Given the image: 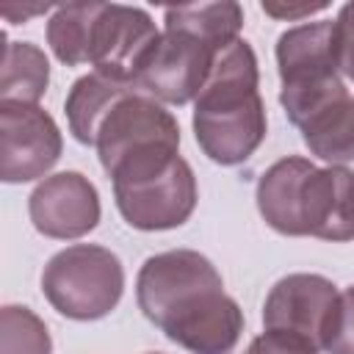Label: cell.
Returning <instances> with one entry per match:
<instances>
[{
    "mask_svg": "<svg viewBox=\"0 0 354 354\" xmlns=\"http://www.w3.org/2000/svg\"><path fill=\"white\" fill-rule=\"evenodd\" d=\"M141 313L191 354H232L243 313L224 293L216 266L194 249H169L144 260L136 279Z\"/></svg>",
    "mask_w": 354,
    "mask_h": 354,
    "instance_id": "1",
    "label": "cell"
},
{
    "mask_svg": "<svg viewBox=\"0 0 354 354\" xmlns=\"http://www.w3.org/2000/svg\"><path fill=\"white\" fill-rule=\"evenodd\" d=\"M257 86V55L249 41L238 39L216 55L194 100V136L213 163H243L263 144L266 105Z\"/></svg>",
    "mask_w": 354,
    "mask_h": 354,
    "instance_id": "2",
    "label": "cell"
},
{
    "mask_svg": "<svg viewBox=\"0 0 354 354\" xmlns=\"http://www.w3.org/2000/svg\"><path fill=\"white\" fill-rule=\"evenodd\" d=\"M180 144L158 141L127 152L111 171L122 218L144 232L174 230L196 207V177L177 152Z\"/></svg>",
    "mask_w": 354,
    "mask_h": 354,
    "instance_id": "3",
    "label": "cell"
},
{
    "mask_svg": "<svg viewBox=\"0 0 354 354\" xmlns=\"http://www.w3.org/2000/svg\"><path fill=\"white\" fill-rule=\"evenodd\" d=\"M44 299L66 318H105L124 293L122 260L94 243H75L53 254L41 271Z\"/></svg>",
    "mask_w": 354,
    "mask_h": 354,
    "instance_id": "4",
    "label": "cell"
},
{
    "mask_svg": "<svg viewBox=\"0 0 354 354\" xmlns=\"http://www.w3.org/2000/svg\"><path fill=\"white\" fill-rule=\"evenodd\" d=\"M277 69H279V102L293 124L310 113L318 102L346 88L340 80L335 22H304L288 28L277 39Z\"/></svg>",
    "mask_w": 354,
    "mask_h": 354,
    "instance_id": "5",
    "label": "cell"
},
{
    "mask_svg": "<svg viewBox=\"0 0 354 354\" xmlns=\"http://www.w3.org/2000/svg\"><path fill=\"white\" fill-rule=\"evenodd\" d=\"M218 53L221 50L194 33L163 28L158 44L136 75V88L152 100L185 105L188 100H196Z\"/></svg>",
    "mask_w": 354,
    "mask_h": 354,
    "instance_id": "6",
    "label": "cell"
},
{
    "mask_svg": "<svg viewBox=\"0 0 354 354\" xmlns=\"http://www.w3.org/2000/svg\"><path fill=\"white\" fill-rule=\"evenodd\" d=\"M61 130L55 119L25 102H0V177L28 183L47 174L61 158Z\"/></svg>",
    "mask_w": 354,
    "mask_h": 354,
    "instance_id": "7",
    "label": "cell"
},
{
    "mask_svg": "<svg viewBox=\"0 0 354 354\" xmlns=\"http://www.w3.org/2000/svg\"><path fill=\"white\" fill-rule=\"evenodd\" d=\"M158 39L160 33L144 8L102 3L91 33L88 64L94 66V72L111 80L136 86V75Z\"/></svg>",
    "mask_w": 354,
    "mask_h": 354,
    "instance_id": "8",
    "label": "cell"
},
{
    "mask_svg": "<svg viewBox=\"0 0 354 354\" xmlns=\"http://www.w3.org/2000/svg\"><path fill=\"white\" fill-rule=\"evenodd\" d=\"M337 288L321 274H288L266 296L263 326L274 332H288L310 340L321 348L324 332L332 321L337 304Z\"/></svg>",
    "mask_w": 354,
    "mask_h": 354,
    "instance_id": "9",
    "label": "cell"
},
{
    "mask_svg": "<svg viewBox=\"0 0 354 354\" xmlns=\"http://www.w3.org/2000/svg\"><path fill=\"white\" fill-rule=\"evenodd\" d=\"M158 141L180 144V124L160 102L133 88L111 105V111L105 113L97 130L94 147L102 169L111 171L127 152L147 144H158Z\"/></svg>",
    "mask_w": 354,
    "mask_h": 354,
    "instance_id": "10",
    "label": "cell"
},
{
    "mask_svg": "<svg viewBox=\"0 0 354 354\" xmlns=\"http://www.w3.org/2000/svg\"><path fill=\"white\" fill-rule=\"evenodd\" d=\"M28 213L33 227L47 238H83L100 224V194L80 171H58L33 188Z\"/></svg>",
    "mask_w": 354,
    "mask_h": 354,
    "instance_id": "11",
    "label": "cell"
},
{
    "mask_svg": "<svg viewBox=\"0 0 354 354\" xmlns=\"http://www.w3.org/2000/svg\"><path fill=\"white\" fill-rule=\"evenodd\" d=\"M301 232L321 241H354V171L346 166L313 169L301 185Z\"/></svg>",
    "mask_w": 354,
    "mask_h": 354,
    "instance_id": "12",
    "label": "cell"
},
{
    "mask_svg": "<svg viewBox=\"0 0 354 354\" xmlns=\"http://www.w3.org/2000/svg\"><path fill=\"white\" fill-rule=\"evenodd\" d=\"M313 169H315L313 160L290 155L271 163L263 171L257 183V210L263 221L279 235H293V238L304 235L299 202H301V185Z\"/></svg>",
    "mask_w": 354,
    "mask_h": 354,
    "instance_id": "13",
    "label": "cell"
},
{
    "mask_svg": "<svg viewBox=\"0 0 354 354\" xmlns=\"http://www.w3.org/2000/svg\"><path fill=\"white\" fill-rule=\"evenodd\" d=\"M296 127L301 130L304 147L315 158L332 166L354 160V97L348 94V88H340L318 102L299 119Z\"/></svg>",
    "mask_w": 354,
    "mask_h": 354,
    "instance_id": "14",
    "label": "cell"
},
{
    "mask_svg": "<svg viewBox=\"0 0 354 354\" xmlns=\"http://www.w3.org/2000/svg\"><path fill=\"white\" fill-rule=\"evenodd\" d=\"M136 86L130 83H119V80H111L100 72H91V75H83L72 83L69 94H66V119H69V130L72 136L80 141V144H94L97 141V130L105 119V113L111 111V105L133 91Z\"/></svg>",
    "mask_w": 354,
    "mask_h": 354,
    "instance_id": "15",
    "label": "cell"
},
{
    "mask_svg": "<svg viewBox=\"0 0 354 354\" xmlns=\"http://www.w3.org/2000/svg\"><path fill=\"white\" fill-rule=\"evenodd\" d=\"M243 25V8L232 0L221 3H194V6H171L163 11V28H177L194 33L213 44L216 50L238 41Z\"/></svg>",
    "mask_w": 354,
    "mask_h": 354,
    "instance_id": "16",
    "label": "cell"
},
{
    "mask_svg": "<svg viewBox=\"0 0 354 354\" xmlns=\"http://www.w3.org/2000/svg\"><path fill=\"white\" fill-rule=\"evenodd\" d=\"M50 83L47 55L30 41H6L3 75H0V102L36 105Z\"/></svg>",
    "mask_w": 354,
    "mask_h": 354,
    "instance_id": "17",
    "label": "cell"
},
{
    "mask_svg": "<svg viewBox=\"0 0 354 354\" xmlns=\"http://www.w3.org/2000/svg\"><path fill=\"white\" fill-rule=\"evenodd\" d=\"M100 8L102 3H69L53 11L47 22V44L61 64L77 66L88 61L91 33H94Z\"/></svg>",
    "mask_w": 354,
    "mask_h": 354,
    "instance_id": "18",
    "label": "cell"
},
{
    "mask_svg": "<svg viewBox=\"0 0 354 354\" xmlns=\"http://www.w3.org/2000/svg\"><path fill=\"white\" fill-rule=\"evenodd\" d=\"M0 354H53V340L44 321L19 304L0 310Z\"/></svg>",
    "mask_w": 354,
    "mask_h": 354,
    "instance_id": "19",
    "label": "cell"
},
{
    "mask_svg": "<svg viewBox=\"0 0 354 354\" xmlns=\"http://www.w3.org/2000/svg\"><path fill=\"white\" fill-rule=\"evenodd\" d=\"M321 348L326 354H354V285L337 296Z\"/></svg>",
    "mask_w": 354,
    "mask_h": 354,
    "instance_id": "20",
    "label": "cell"
},
{
    "mask_svg": "<svg viewBox=\"0 0 354 354\" xmlns=\"http://www.w3.org/2000/svg\"><path fill=\"white\" fill-rule=\"evenodd\" d=\"M243 354H318V348L304 337L266 329L263 335H257L249 343V348Z\"/></svg>",
    "mask_w": 354,
    "mask_h": 354,
    "instance_id": "21",
    "label": "cell"
},
{
    "mask_svg": "<svg viewBox=\"0 0 354 354\" xmlns=\"http://www.w3.org/2000/svg\"><path fill=\"white\" fill-rule=\"evenodd\" d=\"M335 50L340 72L354 80V0L346 3L335 19Z\"/></svg>",
    "mask_w": 354,
    "mask_h": 354,
    "instance_id": "22",
    "label": "cell"
},
{
    "mask_svg": "<svg viewBox=\"0 0 354 354\" xmlns=\"http://www.w3.org/2000/svg\"><path fill=\"white\" fill-rule=\"evenodd\" d=\"M266 14L277 17V19H299V17H310L315 11H324L326 3H304V6H279V3H263L260 6Z\"/></svg>",
    "mask_w": 354,
    "mask_h": 354,
    "instance_id": "23",
    "label": "cell"
}]
</instances>
